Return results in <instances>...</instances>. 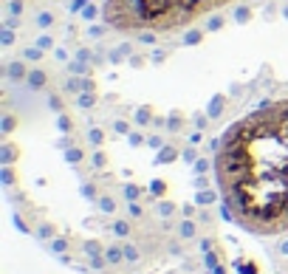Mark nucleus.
<instances>
[{
  "label": "nucleus",
  "instance_id": "f257e3e1",
  "mask_svg": "<svg viewBox=\"0 0 288 274\" xmlns=\"http://www.w3.org/2000/svg\"><path fill=\"white\" fill-rule=\"evenodd\" d=\"M223 209L252 235L288 232V99L266 102L229 124L215 150Z\"/></svg>",
  "mask_w": 288,
  "mask_h": 274
},
{
  "label": "nucleus",
  "instance_id": "f03ea898",
  "mask_svg": "<svg viewBox=\"0 0 288 274\" xmlns=\"http://www.w3.org/2000/svg\"><path fill=\"white\" fill-rule=\"evenodd\" d=\"M237 0H105L102 20L127 37H167L198 26Z\"/></svg>",
  "mask_w": 288,
  "mask_h": 274
}]
</instances>
